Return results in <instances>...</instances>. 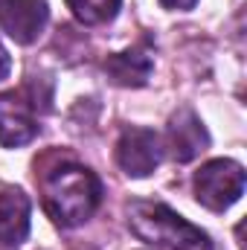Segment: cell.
I'll list each match as a JSON object with an SVG mask.
<instances>
[{
    "label": "cell",
    "instance_id": "obj_1",
    "mask_svg": "<svg viewBox=\"0 0 247 250\" xmlns=\"http://www.w3.org/2000/svg\"><path fill=\"white\" fill-rule=\"evenodd\" d=\"M41 192H44L47 215L53 218L56 227L64 230L84 224L102 204V181L96 178V172L79 163L56 166L44 178Z\"/></svg>",
    "mask_w": 247,
    "mask_h": 250
},
{
    "label": "cell",
    "instance_id": "obj_7",
    "mask_svg": "<svg viewBox=\"0 0 247 250\" xmlns=\"http://www.w3.org/2000/svg\"><path fill=\"white\" fill-rule=\"evenodd\" d=\"M166 146L178 163H189L209 146V134L192 108H178L166 125Z\"/></svg>",
    "mask_w": 247,
    "mask_h": 250
},
{
    "label": "cell",
    "instance_id": "obj_5",
    "mask_svg": "<svg viewBox=\"0 0 247 250\" xmlns=\"http://www.w3.org/2000/svg\"><path fill=\"white\" fill-rule=\"evenodd\" d=\"M35 134H38L35 99L26 96V90L0 93V146L18 148L32 143Z\"/></svg>",
    "mask_w": 247,
    "mask_h": 250
},
{
    "label": "cell",
    "instance_id": "obj_9",
    "mask_svg": "<svg viewBox=\"0 0 247 250\" xmlns=\"http://www.w3.org/2000/svg\"><path fill=\"white\" fill-rule=\"evenodd\" d=\"M151 70H154L151 56L145 50H140V47L125 50V53H114V56L105 59V73L120 87H143L148 82Z\"/></svg>",
    "mask_w": 247,
    "mask_h": 250
},
{
    "label": "cell",
    "instance_id": "obj_4",
    "mask_svg": "<svg viewBox=\"0 0 247 250\" xmlns=\"http://www.w3.org/2000/svg\"><path fill=\"white\" fill-rule=\"evenodd\" d=\"M163 160V140L151 128L131 125L117 140V163L128 178H148Z\"/></svg>",
    "mask_w": 247,
    "mask_h": 250
},
{
    "label": "cell",
    "instance_id": "obj_8",
    "mask_svg": "<svg viewBox=\"0 0 247 250\" xmlns=\"http://www.w3.org/2000/svg\"><path fill=\"white\" fill-rule=\"evenodd\" d=\"M29 212L32 204L23 189H0V250H15L29 236Z\"/></svg>",
    "mask_w": 247,
    "mask_h": 250
},
{
    "label": "cell",
    "instance_id": "obj_10",
    "mask_svg": "<svg viewBox=\"0 0 247 250\" xmlns=\"http://www.w3.org/2000/svg\"><path fill=\"white\" fill-rule=\"evenodd\" d=\"M67 9L82 26H102L120 15L123 0H67Z\"/></svg>",
    "mask_w": 247,
    "mask_h": 250
},
{
    "label": "cell",
    "instance_id": "obj_3",
    "mask_svg": "<svg viewBox=\"0 0 247 250\" xmlns=\"http://www.w3.org/2000/svg\"><path fill=\"white\" fill-rule=\"evenodd\" d=\"M245 169L236 160L218 157L204 163L195 172V198L201 207L212 209V212H224L230 209L242 195H245Z\"/></svg>",
    "mask_w": 247,
    "mask_h": 250
},
{
    "label": "cell",
    "instance_id": "obj_2",
    "mask_svg": "<svg viewBox=\"0 0 247 250\" xmlns=\"http://www.w3.org/2000/svg\"><path fill=\"white\" fill-rule=\"evenodd\" d=\"M128 221L143 242L154 245L157 250H215L201 227L189 224L166 204L134 201L128 207Z\"/></svg>",
    "mask_w": 247,
    "mask_h": 250
},
{
    "label": "cell",
    "instance_id": "obj_6",
    "mask_svg": "<svg viewBox=\"0 0 247 250\" xmlns=\"http://www.w3.org/2000/svg\"><path fill=\"white\" fill-rule=\"evenodd\" d=\"M50 21L47 0H0V29L15 44H35Z\"/></svg>",
    "mask_w": 247,
    "mask_h": 250
},
{
    "label": "cell",
    "instance_id": "obj_11",
    "mask_svg": "<svg viewBox=\"0 0 247 250\" xmlns=\"http://www.w3.org/2000/svg\"><path fill=\"white\" fill-rule=\"evenodd\" d=\"M9 73H12V56L6 53V47L0 44V82L3 79H9Z\"/></svg>",
    "mask_w": 247,
    "mask_h": 250
},
{
    "label": "cell",
    "instance_id": "obj_12",
    "mask_svg": "<svg viewBox=\"0 0 247 250\" xmlns=\"http://www.w3.org/2000/svg\"><path fill=\"white\" fill-rule=\"evenodd\" d=\"M160 3H163V9H181V12H189V9H195L198 0H160Z\"/></svg>",
    "mask_w": 247,
    "mask_h": 250
}]
</instances>
